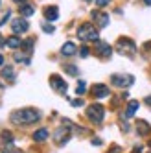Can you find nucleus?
<instances>
[{"label": "nucleus", "mask_w": 151, "mask_h": 153, "mask_svg": "<svg viewBox=\"0 0 151 153\" xmlns=\"http://www.w3.org/2000/svg\"><path fill=\"white\" fill-rule=\"evenodd\" d=\"M41 118V113L37 111V109H20V111H13L11 116H9V120L15 124V126H26V124H35L39 122Z\"/></svg>", "instance_id": "1"}, {"label": "nucleus", "mask_w": 151, "mask_h": 153, "mask_svg": "<svg viewBox=\"0 0 151 153\" xmlns=\"http://www.w3.org/2000/svg\"><path fill=\"white\" fill-rule=\"evenodd\" d=\"M78 39H81L83 42H98L100 41V33L90 22H85L78 28Z\"/></svg>", "instance_id": "2"}, {"label": "nucleus", "mask_w": 151, "mask_h": 153, "mask_svg": "<svg viewBox=\"0 0 151 153\" xmlns=\"http://www.w3.org/2000/svg\"><path fill=\"white\" fill-rule=\"evenodd\" d=\"M87 118L90 120L92 124H101L103 118H105V109H103V105H100V103L89 105L87 107Z\"/></svg>", "instance_id": "3"}, {"label": "nucleus", "mask_w": 151, "mask_h": 153, "mask_svg": "<svg viewBox=\"0 0 151 153\" xmlns=\"http://www.w3.org/2000/svg\"><path fill=\"white\" fill-rule=\"evenodd\" d=\"M116 52H118V53H122V56L135 57L136 46H135V42H133L131 39H120V41L116 42Z\"/></svg>", "instance_id": "4"}, {"label": "nucleus", "mask_w": 151, "mask_h": 153, "mask_svg": "<svg viewBox=\"0 0 151 153\" xmlns=\"http://www.w3.org/2000/svg\"><path fill=\"white\" fill-rule=\"evenodd\" d=\"M70 133H72V129H70V127L61 126V127H57L56 131H53V140H56L59 146H63V144H67V142H68Z\"/></svg>", "instance_id": "5"}, {"label": "nucleus", "mask_w": 151, "mask_h": 153, "mask_svg": "<svg viewBox=\"0 0 151 153\" xmlns=\"http://www.w3.org/2000/svg\"><path fill=\"white\" fill-rule=\"evenodd\" d=\"M111 83L116 85V87H129V85L135 83V78L133 76H127V74H113Z\"/></svg>", "instance_id": "6"}, {"label": "nucleus", "mask_w": 151, "mask_h": 153, "mask_svg": "<svg viewBox=\"0 0 151 153\" xmlns=\"http://www.w3.org/2000/svg\"><path fill=\"white\" fill-rule=\"evenodd\" d=\"M50 85H52V89H53V91H57L59 94H64V92L68 91V85L64 83V79L61 78V76H57V74L50 76Z\"/></svg>", "instance_id": "7"}, {"label": "nucleus", "mask_w": 151, "mask_h": 153, "mask_svg": "<svg viewBox=\"0 0 151 153\" xmlns=\"http://www.w3.org/2000/svg\"><path fill=\"white\" fill-rule=\"evenodd\" d=\"M92 96L98 98V100H101V98H109V96H111V91H109V87H107V85L96 83V85L92 87Z\"/></svg>", "instance_id": "8"}, {"label": "nucleus", "mask_w": 151, "mask_h": 153, "mask_svg": "<svg viewBox=\"0 0 151 153\" xmlns=\"http://www.w3.org/2000/svg\"><path fill=\"white\" fill-rule=\"evenodd\" d=\"M28 28H30V24H28L26 19H15L13 22H11V30H13L15 35L24 33V31H28Z\"/></svg>", "instance_id": "9"}, {"label": "nucleus", "mask_w": 151, "mask_h": 153, "mask_svg": "<svg viewBox=\"0 0 151 153\" xmlns=\"http://www.w3.org/2000/svg\"><path fill=\"white\" fill-rule=\"evenodd\" d=\"M92 19L96 20V24H98L100 28H105L107 24H109V15H107V13H101V11H92Z\"/></svg>", "instance_id": "10"}, {"label": "nucleus", "mask_w": 151, "mask_h": 153, "mask_svg": "<svg viewBox=\"0 0 151 153\" xmlns=\"http://www.w3.org/2000/svg\"><path fill=\"white\" fill-rule=\"evenodd\" d=\"M96 52H98L101 57H109L111 53H113V48H111L109 45H107V42L98 41V42H96Z\"/></svg>", "instance_id": "11"}, {"label": "nucleus", "mask_w": 151, "mask_h": 153, "mask_svg": "<svg viewBox=\"0 0 151 153\" xmlns=\"http://www.w3.org/2000/svg\"><path fill=\"white\" fill-rule=\"evenodd\" d=\"M76 52H78V46L74 45V42H64L63 48H61V53L64 57H70V56H76Z\"/></svg>", "instance_id": "12"}, {"label": "nucleus", "mask_w": 151, "mask_h": 153, "mask_svg": "<svg viewBox=\"0 0 151 153\" xmlns=\"http://www.w3.org/2000/svg\"><path fill=\"white\" fill-rule=\"evenodd\" d=\"M44 17H46V20H57L59 19V9L56 7V6H48V7H44Z\"/></svg>", "instance_id": "13"}, {"label": "nucleus", "mask_w": 151, "mask_h": 153, "mask_svg": "<svg viewBox=\"0 0 151 153\" xmlns=\"http://www.w3.org/2000/svg\"><path fill=\"white\" fill-rule=\"evenodd\" d=\"M6 46H9V48H19V46H22V39H20L19 35H11V37H7L6 39Z\"/></svg>", "instance_id": "14"}, {"label": "nucleus", "mask_w": 151, "mask_h": 153, "mask_svg": "<svg viewBox=\"0 0 151 153\" xmlns=\"http://www.w3.org/2000/svg\"><path fill=\"white\" fill-rule=\"evenodd\" d=\"M138 102H135V100H131L129 102V105H127V109H125V113H124V118H131V116H135V111L138 109Z\"/></svg>", "instance_id": "15"}, {"label": "nucleus", "mask_w": 151, "mask_h": 153, "mask_svg": "<svg viewBox=\"0 0 151 153\" xmlns=\"http://www.w3.org/2000/svg\"><path fill=\"white\" fill-rule=\"evenodd\" d=\"M48 129H44V127H41V129H37L35 133H33V140L35 142H44L46 138H48Z\"/></svg>", "instance_id": "16"}, {"label": "nucleus", "mask_w": 151, "mask_h": 153, "mask_svg": "<svg viewBox=\"0 0 151 153\" xmlns=\"http://www.w3.org/2000/svg\"><path fill=\"white\" fill-rule=\"evenodd\" d=\"M136 127H138V135H149L151 133V127H149V124L147 122H144V120H138L136 122Z\"/></svg>", "instance_id": "17"}, {"label": "nucleus", "mask_w": 151, "mask_h": 153, "mask_svg": "<svg viewBox=\"0 0 151 153\" xmlns=\"http://www.w3.org/2000/svg\"><path fill=\"white\" fill-rule=\"evenodd\" d=\"M2 78L7 81H13L15 79V68L13 67H4L2 68Z\"/></svg>", "instance_id": "18"}, {"label": "nucleus", "mask_w": 151, "mask_h": 153, "mask_svg": "<svg viewBox=\"0 0 151 153\" xmlns=\"http://www.w3.org/2000/svg\"><path fill=\"white\" fill-rule=\"evenodd\" d=\"M19 11H20V15H22V19H24V17H31L35 13V9H33V6H30V4H22Z\"/></svg>", "instance_id": "19"}, {"label": "nucleus", "mask_w": 151, "mask_h": 153, "mask_svg": "<svg viewBox=\"0 0 151 153\" xmlns=\"http://www.w3.org/2000/svg\"><path fill=\"white\" fill-rule=\"evenodd\" d=\"M33 45H35V39H28V41L22 42V46H20V48L24 50L26 56H30V53H31V48H33Z\"/></svg>", "instance_id": "20"}, {"label": "nucleus", "mask_w": 151, "mask_h": 153, "mask_svg": "<svg viewBox=\"0 0 151 153\" xmlns=\"http://www.w3.org/2000/svg\"><path fill=\"white\" fill-rule=\"evenodd\" d=\"M13 57H15V61H17V63H24V65H30V57L26 56V53H24V56H22V53H15Z\"/></svg>", "instance_id": "21"}, {"label": "nucleus", "mask_w": 151, "mask_h": 153, "mask_svg": "<svg viewBox=\"0 0 151 153\" xmlns=\"http://www.w3.org/2000/svg\"><path fill=\"white\" fill-rule=\"evenodd\" d=\"M64 72L70 74V76H78V74H79L78 67H74V65H67V67H64Z\"/></svg>", "instance_id": "22"}, {"label": "nucleus", "mask_w": 151, "mask_h": 153, "mask_svg": "<svg viewBox=\"0 0 151 153\" xmlns=\"http://www.w3.org/2000/svg\"><path fill=\"white\" fill-rule=\"evenodd\" d=\"M76 92H78L79 96H81V94H85V92H87V83H85V81H79V83H78V87H76Z\"/></svg>", "instance_id": "23"}, {"label": "nucleus", "mask_w": 151, "mask_h": 153, "mask_svg": "<svg viewBox=\"0 0 151 153\" xmlns=\"http://www.w3.org/2000/svg\"><path fill=\"white\" fill-rule=\"evenodd\" d=\"M41 28H42V31H44V33H53V31H56V28H53L52 24H48V22H44Z\"/></svg>", "instance_id": "24"}, {"label": "nucleus", "mask_w": 151, "mask_h": 153, "mask_svg": "<svg viewBox=\"0 0 151 153\" xmlns=\"http://www.w3.org/2000/svg\"><path fill=\"white\" fill-rule=\"evenodd\" d=\"M79 56H81V57H89V56H90V50H89V46H81V50H79Z\"/></svg>", "instance_id": "25"}, {"label": "nucleus", "mask_w": 151, "mask_h": 153, "mask_svg": "<svg viewBox=\"0 0 151 153\" xmlns=\"http://www.w3.org/2000/svg\"><path fill=\"white\" fill-rule=\"evenodd\" d=\"M2 138L7 140L9 144H11V138H13V137H11V133H9V131H4V133H2Z\"/></svg>", "instance_id": "26"}, {"label": "nucleus", "mask_w": 151, "mask_h": 153, "mask_svg": "<svg viewBox=\"0 0 151 153\" xmlns=\"http://www.w3.org/2000/svg\"><path fill=\"white\" fill-rule=\"evenodd\" d=\"M94 2H96V6H98V7H103V6L109 4L111 0H94Z\"/></svg>", "instance_id": "27"}, {"label": "nucleus", "mask_w": 151, "mask_h": 153, "mask_svg": "<svg viewBox=\"0 0 151 153\" xmlns=\"http://www.w3.org/2000/svg\"><path fill=\"white\" fill-rule=\"evenodd\" d=\"M9 17H11V13H6V15L2 17V20H0V26H4V24L7 22V20H9Z\"/></svg>", "instance_id": "28"}, {"label": "nucleus", "mask_w": 151, "mask_h": 153, "mask_svg": "<svg viewBox=\"0 0 151 153\" xmlns=\"http://www.w3.org/2000/svg\"><path fill=\"white\" fill-rule=\"evenodd\" d=\"M70 103H72L74 107H81V105H83V100H81V98H79V100H72Z\"/></svg>", "instance_id": "29"}, {"label": "nucleus", "mask_w": 151, "mask_h": 153, "mask_svg": "<svg viewBox=\"0 0 151 153\" xmlns=\"http://www.w3.org/2000/svg\"><path fill=\"white\" fill-rule=\"evenodd\" d=\"M92 146H101V138H92Z\"/></svg>", "instance_id": "30"}, {"label": "nucleus", "mask_w": 151, "mask_h": 153, "mask_svg": "<svg viewBox=\"0 0 151 153\" xmlns=\"http://www.w3.org/2000/svg\"><path fill=\"white\" fill-rule=\"evenodd\" d=\"M144 102H146V105H149V107H151V96H147Z\"/></svg>", "instance_id": "31"}, {"label": "nucleus", "mask_w": 151, "mask_h": 153, "mask_svg": "<svg viewBox=\"0 0 151 153\" xmlns=\"http://www.w3.org/2000/svg\"><path fill=\"white\" fill-rule=\"evenodd\" d=\"M2 65H4V56L0 53V67H2Z\"/></svg>", "instance_id": "32"}, {"label": "nucleus", "mask_w": 151, "mask_h": 153, "mask_svg": "<svg viewBox=\"0 0 151 153\" xmlns=\"http://www.w3.org/2000/svg\"><path fill=\"white\" fill-rule=\"evenodd\" d=\"M2 45H6V41H4V37H2V35H0V46H2Z\"/></svg>", "instance_id": "33"}, {"label": "nucleus", "mask_w": 151, "mask_h": 153, "mask_svg": "<svg viewBox=\"0 0 151 153\" xmlns=\"http://www.w3.org/2000/svg\"><path fill=\"white\" fill-rule=\"evenodd\" d=\"M13 2H17V4H24L26 0H13Z\"/></svg>", "instance_id": "34"}, {"label": "nucleus", "mask_w": 151, "mask_h": 153, "mask_svg": "<svg viewBox=\"0 0 151 153\" xmlns=\"http://www.w3.org/2000/svg\"><path fill=\"white\" fill-rule=\"evenodd\" d=\"M144 4L146 6H151V0H144Z\"/></svg>", "instance_id": "35"}, {"label": "nucleus", "mask_w": 151, "mask_h": 153, "mask_svg": "<svg viewBox=\"0 0 151 153\" xmlns=\"http://www.w3.org/2000/svg\"><path fill=\"white\" fill-rule=\"evenodd\" d=\"M6 153H20V151H6Z\"/></svg>", "instance_id": "36"}, {"label": "nucleus", "mask_w": 151, "mask_h": 153, "mask_svg": "<svg viewBox=\"0 0 151 153\" xmlns=\"http://www.w3.org/2000/svg\"><path fill=\"white\" fill-rule=\"evenodd\" d=\"M135 153H140V149H135Z\"/></svg>", "instance_id": "37"}, {"label": "nucleus", "mask_w": 151, "mask_h": 153, "mask_svg": "<svg viewBox=\"0 0 151 153\" xmlns=\"http://www.w3.org/2000/svg\"><path fill=\"white\" fill-rule=\"evenodd\" d=\"M85 2H90V0H85Z\"/></svg>", "instance_id": "38"}]
</instances>
